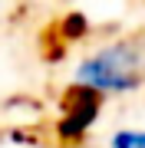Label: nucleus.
Listing matches in <instances>:
<instances>
[{"mask_svg": "<svg viewBox=\"0 0 145 148\" xmlns=\"http://www.w3.org/2000/svg\"><path fill=\"white\" fill-rule=\"evenodd\" d=\"M76 86L99 99L132 95L145 86V36H115L82 56L73 69Z\"/></svg>", "mask_w": 145, "mask_h": 148, "instance_id": "1", "label": "nucleus"}, {"mask_svg": "<svg viewBox=\"0 0 145 148\" xmlns=\"http://www.w3.org/2000/svg\"><path fill=\"white\" fill-rule=\"evenodd\" d=\"M109 148H145V128H115L109 135Z\"/></svg>", "mask_w": 145, "mask_h": 148, "instance_id": "3", "label": "nucleus"}, {"mask_svg": "<svg viewBox=\"0 0 145 148\" xmlns=\"http://www.w3.org/2000/svg\"><path fill=\"white\" fill-rule=\"evenodd\" d=\"M99 106H102L99 95H92L89 89L73 86V92L66 95V102H63L59 125H56L59 138H63V142H79V138L92 128V122L99 119Z\"/></svg>", "mask_w": 145, "mask_h": 148, "instance_id": "2", "label": "nucleus"}]
</instances>
